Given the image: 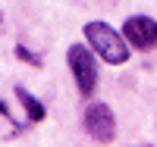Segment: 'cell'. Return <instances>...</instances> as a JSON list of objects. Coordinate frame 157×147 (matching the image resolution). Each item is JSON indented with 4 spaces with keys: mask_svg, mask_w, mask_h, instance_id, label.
Masks as SVG:
<instances>
[{
    "mask_svg": "<svg viewBox=\"0 0 157 147\" xmlns=\"http://www.w3.org/2000/svg\"><path fill=\"white\" fill-rule=\"evenodd\" d=\"M0 25H3V16H0Z\"/></svg>",
    "mask_w": 157,
    "mask_h": 147,
    "instance_id": "52a82bcc",
    "label": "cell"
},
{
    "mask_svg": "<svg viewBox=\"0 0 157 147\" xmlns=\"http://www.w3.org/2000/svg\"><path fill=\"white\" fill-rule=\"evenodd\" d=\"M123 38L135 50H151L157 47V22L151 16H129L123 22Z\"/></svg>",
    "mask_w": 157,
    "mask_h": 147,
    "instance_id": "277c9868",
    "label": "cell"
},
{
    "mask_svg": "<svg viewBox=\"0 0 157 147\" xmlns=\"http://www.w3.org/2000/svg\"><path fill=\"white\" fill-rule=\"evenodd\" d=\"M85 131L91 138H94L98 144H110L116 138V116L107 103H88L85 110Z\"/></svg>",
    "mask_w": 157,
    "mask_h": 147,
    "instance_id": "3957f363",
    "label": "cell"
},
{
    "mask_svg": "<svg viewBox=\"0 0 157 147\" xmlns=\"http://www.w3.org/2000/svg\"><path fill=\"white\" fill-rule=\"evenodd\" d=\"M85 41H88V47L98 53V57L104 60V63H110V66H123L126 60H129V47H126V38L116 31V28H110L107 22H101V19H94V22H88L85 25Z\"/></svg>",
    "mask_w": 157,
    "mask_h": 147,
    "instance_id": "6da1fadb",
    "label": "cell"
},
{
    "mask_svg": "<svg viewBox=\"0 0 157 147\" xmlns=\"http://www.w3.org/2000/svg\"><path fill=\"white\" fill-rule=\"evenodd\" d=\"M16 57H19L22 63H29V66H35V69H41V66H44V60H41V57H35V53H32L29 47H22V44H16Z\"/></svg>",
    "mask_w": 157,
    "mask_h": 147,
    "instance_id": "8992f818",
    "label": "cell"
},
{
    "mask_svg": "<svg viewBox=\"0 0 157 147\" xmlns=\"http://www.w3.org/2000/svg\"><path fill=\"white\" fill-rule=\"evenodd\" d=\"M16 97H19V103L25 106V113H29V122H44V116H47V110H44V103L38 100V97H32L25 88H19L16 85Z\"/></svg>",
    "mask_w": 157,
    "mask_h": 147,
    "instance_id": "5b68a950",
    "label": "cell"
},
{
    "mask_svg": "<svg viewBox=\"0 0 157 147\" xmlns=\"http://www.w3.org/2000/svg\"><path fill=\"white\" fill-rule=\"evenodd\" d=\"M66 63L72 69L75 78V88L82 97H94V88H98V63H94V53L85 44H69L66 50Z\"/></svg>",
    "mask_w": 157,
    "mask_h": 147,
    "instance_id": "7a4b0ae2",
    "label": "cell"
}]
</instances>
